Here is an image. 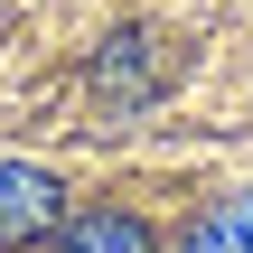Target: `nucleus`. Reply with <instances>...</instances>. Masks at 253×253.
<instances>
[{
	"instance_id": "obj_1",
	"label": "nucleus",
	"mask_w": 253,
	"mask_h": 253,
	"mask_svg": "<svg viewBox=\"0 0 253 253\" xmlns=\"http://www.w3.org/2000/svg\"><path fill=\"white\" fill-rule=\"evenodd\" d=\"M178 84V47L160 38V28H113L94 56H84V94L103 103V113H141V103H160Z\"/></svg>"
},
{
	"instance_id": "obj_2",
	"label": "nucleus",
	"mask_w": 253,
	"mask_h": 253,
	"mask_svg": "<svg viewBox=\"0 0 253 253\" xmlns=\"http://www.w3.org/2000/svg\"><path fill=\"white\" fill-rule=\"evenodd\" d=\"M56 225H66V178L0 160V244H47Z\"/></svg>"
},
{
	"instance_id": "obj_4",
	"label": "nucleus",
	"mask_w": 253,
	"mask_h": 253,
	"mask_svg": "<svg viewBox=\"0 0 253 253\" xmlns=\"http://www.w3.org/2000/svg\"><path fill=\"white\" fill-rule=\"evenodd\" d=\"M178 253H253V197H244V207H225L216 225H197Z\"/></svg>"
},
{
	"instance_id": "obj_3",
	"label": "nucleus",
	"mask_w": 253,
	"mask_h": 253,
	"mask_svg": "<svg viewBox=\"0 0 253 253\" xmlns=\"http://www.w3.org/2000/svg\"><path fill=\"white\" fill-rule=\"evenodd\" d=\"M56 253H160V244H150V225H141V216L84 207V216H66V225H56Z\"/></svg>"
}]
</instances>
